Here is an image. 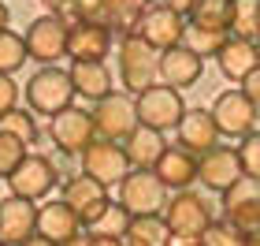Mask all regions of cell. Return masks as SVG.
<instances>
[{"label": "cell", "instance_id": "obj_39", "mask_svg": "<svg viewBox=\"0 0 260 246\" xmlns=\"http://www.w3.org/2000/svg\"><path fill=\"white\" fill-rule=\"evenodd\" d=\"M160 4H164V8H171V11H175V15H182V19H190V15H193V11H197V4H201V0H160Z\"/></svg>", "mask_w": 260, "mask_h": 246}, {"label": "cell", "instance_id": "obj_32", "mask_svg": "<svg viewBox=\"0 0 260 246\" xmlns=\"http://www.w3.org/2000/svg\"><path fill=\"white\" fill-rule=\"evenodd\" d=\"M145 0H108V26H138Z\"/></svg>", "mask_w": 260, "mask_h": 246}, {"label": "cell", "instance_id": "obj_2", "mask_svg": "<svg viewBox=\"0 0 260 246\" xmlns=\"http://www.w3.org/2000/svg\"><path fill=\"white\" fill-rule=\"evenodd\" d=\"M26 104L34 116H60L75 104V82H71V71L63 67H41L38 75L26 82Z\"/></svg>", "mask_w": 260, "mask_h": 246}, {"label": "cell", "instance_id": "obj_37", "mask_svg": "<svg viewBox=\"0 0 260 246\" xmlns=\"http://www.w3.org/2000/svg\"><path fill=\"white\" fill-rule=\"evenodd\" d=\"M15 108H19V86L11 75H0V116H8Z\"/></svg>", "mask_w": 260, "mask_h": 246}, {"label": "cell", "instance_id": "obj_41", "mask_svg": "<svg viewBox=\"0 0 260 246\" xmlns=\"http://www.w3.org/2000/svg\"><path fill=\"white\" fill-rule=\"evenodd\" d=\"M63 246H89V231H82V235H75V239L63 242Z\"/></svg>", "mask_w": 260, "mask_h": 246}, {"label": "cell", "instance_id": "obj_8", "mask_svg": "<svg viewBox=\"0 0 260 246\" xmlns=\"http://www.w3.org/2000/svg\"><path fill=\"white\" fill-rule=\"evenodd\" d=\"M130 34H138L141 41H149L156 52H168V49H179V45L186 41L190 26H186V19H182V15H175L171 8L152 4V8H145V11H141L138 26L130 30Z\"/></svg>", "mask_w": 260, "mask_h": 246}, {"label": "cell", "instance_id": "obj_12", "mask_svg": "<svg viewBox=\"0 0 260 246\" xmlns=\"http://www.w3.org/2000/svg\"><path fill=\"white\" fill-rule=\"evenodd\" d=\"M49 134H52L56 149H60V153H71V157H75V153L82 157L93 142H97L93 116L86 108H75V104H71L67 112H60V116H52V120H49Z\"/></svg>", "mask_w": 260, "mask_h": 246}, {"label": "cell", "instance_id": "obj_40", "mask_svg": "<svg viewBox=\"0 0 260 246\" xmlns=\"http://www.w3.org/2000/svg\"><path fill=\"white\" fill-rule=\"evenodd\" d=\"M89 246H126L123 239H108V235H89Z\"/></svg>", "mask_w": 260, "mask_h": 246}, {"label": "cell", "instance_id": "obj_19", "mask_svg": "<svg viewBox=\"0 0 260 246\" xmlns=\"http://www.w3.org/2000/svg\"><path fill=\"white\" fill-rule=\"evenodd\" d=\"M201 71H205V56H197L190 45H179V49H168L160 52V82L171 90H186L201 82Z\"/></svg>", "mask_w": 260, "mask_h": 246}, {"label": "cell", "instance_id": "obj_20", "mask_svg": "<svg viewBox=\"0 0 260 246\" xmlns=\"http://www.w3.org/2000/svg\"><path fill=\"white\" fill-rule=\"evenodd\" d=\"M152 172H156V179L168 186L171 194L190 190V186L197 183V157L186 153L182 146H168V153L160 157V164H156Z\"/></svg>", "mask_w": 260, "mask_h": 246}, {"label": "cell", "instance_id": "obj_35", "mask_svg": "<svg viewBox=\"0 0 260 246\" xmlns=\"http://www.w3.org/2000/svg\"><path fill=\"white\" fill-rule=\"evenodd\" d=\"M227 38L231 34H208V30H190V49L197 52V56H219V49L227 45Z\"/></svg>", "mask_w": 260, "mask_h": 246}, {"label": "cell", "instance_id": "obj_21", "mask_svg": "<svg viewBox=\"0 0 260 246\" xmlns=\"http://www.w3.org/2000/svg\"><path fill=\"white\" fill-rule=\"evenodd\" d=\"M216 64H219V71L223 78H231V82H242L249 78L256 67H260V52H256V41H242V38H227V45L219 49L216 56Z\"/></svg>", "mask_w": 260, "mask_h": 246}, {"label": "cell", "instance_id": "obj_27", "mask_svg": "<svg viewBox=\"0 0 260 246\" xmlns=\"http://www.w3.org/2000/svg\"><path fill=\"white\" fill-rule=\"evenodd\" d=\"M26 60H30L26 38L15 30H0V75H15Z\"/></svg>", "mask_w": 260, "mask_h": 246}, {"label": "cell", "instance_id": "obj_22", "mask_svg": "<svg viewBox=\"0 0 260 246\" xmlns=\"http://www.w3.org/2000/svg\"><path fill=\"white\" fill-rule=\"evenodd\" d=\"M123 149H126V160H130L134 172H152L160 164V157L168 153V142H164V134L152 131V127H138L123 142Z\"/></svg>", "mask_w": 260, "mask_h": 246}, {"label": "cell", "instance_id": "obj_15", "mask_svg": "<svg viewBox=\"0 0 260 246\" xmlns=\"http://www.w3.org/2000/svg\"><path fill=\"white\" fill-rule=\"evenodd\" d=\"M112 52V26L108 22H75L67 34L71 64H104Z\"/></svg>", "mask_w": 260, "mask_h": 246}, {"label": "cell", "instance_id": "obj_6", "mask_svg": "<svg viewBox=\"0 0 260 246\" xmlns=\"http://www.w3.org/2000/svg\"><path fill=\"white\" fill-rule=\"evenodd\" d=\"M171 190L156 179V172H130L119 183V202L130 216H160L164 205H168Z\"/></svg>", "mask_w": 260, "mask_h": 246}, {"label": "cell", "instance_id": "obj_5", "mask_svg": "<svg viewBox=\"0 0 260 246\" xmlns=\"http://www.w3.org/2000/svg\"><path fill=\"white\" fill-rule=\"evenodd\" d=\"M56 183H60V168H56L49 157H41V153H26V160L8 175L11 198H22V202H34V205L45 202Z\"/></svg>", "mask_w": 260, "mask_h": 246}, {"label": "cell", "instance_id": "obj_18", "mask_svg": "<svg viewBox=\"0 0 260 246\" xmlns=\"http://www.w3.org/2000/svg\"><path fill=\"white\" fill-rule=\"evenodd\" d=\"M82 231H86V228H82L78 213L63 202V198H52V202L38 205V235L41 239L63 246V242H71L75 235H82Z\"/></svg>", "mask_w": 260, "mask_h": 246}, {"label": "cell", "instance_id": "obj_29", "mask_svg": "<svg viewBox=\"0 0 260 246\" xmlns=\"http://www.w3.org/2000/svg\"><path fill=\"white\" fill-rule=\"evenodd\" d=\"M130 220H134V216H130V213H126V209H123L119 202H112V205H108V209H104V213H101V220H97V224L89 228V235L126 239V228H130Z\"/></svg>", "mask_w": 260, "mask_h": 246}, {"label": "cell", "instance_id": "obj_14", "mask_svg": "<svg viewBox=\"0 0 260 246\" xmlns=\"http://www.w3.org/2000/svg\"><path fill=\"white\" fill-rule=\"evenodd\" d=\"M197 179H201V186H208L212 194H227L234 183H242L245 172H242L238 146H216L212 153L197 157Z\"/></svg>", "mask_w": 260, "mask_h": 246}, {"label": "cell", "instance_id": "obj_16", "mask_svg": "<svg viewBox=\"0 0 260 246\" xmlns=\"http://www.w3.org/2000/svg\"><path fill=\"white\" fill-rule=\"evenodd\" d=\"M175 134H179V146L193 157L212 153V149L219 146V138H223L216 120H212V108H186L182 123L175 127Z\"/></svg>", "mask_w": 260, "mask_h": 246}, {"label": "cell", "instance_id": "obj_3", "mask_svg": "<svg viewBox=\"0 0 260 246\" xmlns=\"http://www.w3.org/2000/svg\"><path fill=\"white\" fill-rule=\"evenodd\" d=\"M134 108H138V123L141 127H152V131H171V127L182 123L186 116V104H182V93L156 82V86H149L145 93H138L134 97Z\"/></svg>", "mask_w": 260, "mask_h": 246}, {"label": "cell", "instance_id": "obj_24", "mask_svg": "<svg viewBox=\"0 0 260 246\" xmlns=\"http://www.w3.org/2000/svg\"><path fill=\"white\" fill-rule=\"evenodd\" d=\"M171 228L164 216H134L126 228V246H171Z\"/></svg>", "mask_w": 260, "mask_h": 246}, {"label": "cell", "instance_id": "obj_46", "mask_svg": "<svg viewBox=\"0 0 260 246\" xmlns=\"http://www.w3.org/2000/svg\"><path fill=\"white\" fill-rule=\"evenodd\" d=\"M256 52H260V41H256Z\"/></svg>", "mask_w": 260, "mask_h": 246}, {"label": "cell", "instance_id": "obj_44", "mask_svg": "<svg viewBox=\"0 0 260 246\" xmlns=\"http://www.w3.org/2000/svg\"><path fill=\"white\" fill-rule=\"evenodd\" d=\"M171 246H201V239H171Z\"/></svg>", "mask_w": 260, "mask_h": 246}, {"label": "cell", "instance_id": "obj_25", "mask_svg": "<svg viewBox=\"0 0 260 246\" xmlns=\"http://www.w3.org/2000/svg\"><path fill=\"white\" fill-rule=\"evenodd\" d=\"M190 30L208 34H231V0H201L190 15Z\"/></svg>", "mask_w": 260, "mask_h": 246}, {"label": "cell", "instance_id": "obj_45", "mask_svg": "<svg viewBox=\"0 0 260 246\" xmlns=\"http://www.w3.org/2000/svg\"><path fill=\"white\" fill-rule=\"evenodd\" d=\"M245 246H260V239H245Z\"/></svg>", "mask_w": 260, "mask_h": 246}, {"label": "cell", "instance_id": "obj_47", "mask_svg": "<svg viewBox=\"0 0 260 246\" xmlns=\"http://www.w3.org/2000/svg\"><path fill=\"white\" fill-rule=\"evenodd\" d=\"M256 123H260V120H256Z\"/></svg>", "mask_w": 260, "mask_h": 246}, {"label": "cell", "instance_id": "obj_11", "mask_svg": "<svg viewBox=\"0 0 260 246\" xmlns=\"http://www.w3.org/2000/svg\"><path fill=\"white\" fill-rule=\"evenodd\" d=\"M212 120H216L223 138H245V134H253L260 112L242 90H223L219 97L212 101Z\"/></svg>", "mask_w": 260, "mask_h": 246}, {"label": "cell", "instance_id": "obj_9", "mask_svg": "<svg viewBox=\"0 0 260 246\" xmlns=\"http://www.w3.org/2000/svg\"><path fill=\"white\" fill-rule=\"evenodd\" d=\"M67 34L71 26L60 19V15H41V19H34L30 26H26V52H30V60H38L41 67H56V60L60 56H67Z\"/></svg>", "mask_w": 260, "mask_h": 246}, {"label": "cell", "instance_id": "obj_36", "mask_svg": "<svg viewBox=\"0 0 260 246\" xmlns=\"http://www.w3.org/2000/svg\"><path fill=\"white\" fill-rule=\"evenodd\" d=\"M245 202H260V183L256 179H242L223 194V209H234V205H245Z\"/></svg>", "mask_w": 260, "mask_h": 246}, {"label": "cell", "instance_id": "obj_43", "mask_svg": "<svg viewBox=\"0 0 260 246\" xmlns=\"http://www.w3.org/2000/svg\"><path fill=\"white\" fill-rule=\"evenodd\" d=\"M0 30H8V4L0 0Z\"/></svg>", "mask_w": 260, "mask_h": 246}, {"label": "cell", "instance_id": "obj_42", "mask_svg": "<svg viewBox=\"0 0 260 246\" xmlns=\"http://www.w3.org/2000/svg\"><path fill=\"white\" fill-rule=\"evenodd\" d=\"M22 246H56V242H49V239H41V235H34V239H26Z\"/></svg>", "mask_w": 260, "mask_h": 246}, {"label": "cell", "instance_id": "obj_31", "mask_svg": "<svg viewBox=\"0 0 260 246\" xmlns=\"http://www.w3.org/2000/svg\"><path fill=\"white\" fill-rule=\"evenodd\" d=\"M201 246H245V235L231 224L227 216H219V220H212V224L205 228Z\"/></svg>", "mask_w": 260, "mask_h": 246}, {"label": "cell", "instance_id": "obj_7", "mask_svg": "<svg viewBox=\"0 0 260 246\" xmlns=\"http://www.w3.org/2000/svg\"><path fill=\"white\" fill-rule=\"evenodd\" d=\"M89 116H93V127H97V138H104V142H126L141 127L130 93H112V97L97 101Z\"/></svg>", "mask_w": 260, "mask_h": 246}, {"label": "cell", "instance_id": "obj_30", "mask_svg": "<svg viewBox=\"0 0 260 246\" xmlns=\"http://www.w3.org/2000/svg\"><path fill=\"white\" fill-rule=\"evenodd\" d=\"M223 216H227L245 239H260V202H245V205L223 209Z\"/></svg>", "mask_w": 260, "mask_h": 246}, {"label": "cell", "instance_id": "obj_38", "mask_svg": "<svg viewBox=\"0 0 260 246\" xmlns=\"http://www.w3.org/2000/svg\"><path fill=\"white\" fill-rule=\"evenodd\" d=\"M238 90H242V93H245V97H249V101L256 104V112H260V67H256V71H253L249 78H245V82H242V86H238Z\"/></svg>", "mask_w": 260, "mask_h": 246}, {"label": "cell", "instance_id": "obj_23", "mask_svg": "<svg viewBox=\"0 0 260 246\" xmlns=\"http://www.w3.org/2000/svg\"><path fill=\"white\" fill-rule=\"evenodd\" d=\"M71 82H75V93L78 97H89L93 104L104 101V97H112V71H108V64H71Z\"/></svg>", "mask_w": 260, "mask_h": 246}, {"label": "cell", "instance_id": "obj_34", "mask_svg": "<svg viewBox=\"0 0 260 246\" xmlns=\"http://www.w3.org/2000/svg\"><path fill=\"white\" fill-rule=\"evenodd\" d=\"M238 157H242V172H245V179H256V183H260V131H253V134H245V138H242Z\"/></svg>", "mask_w": 260, "mask_h": 246}, {"label": "cell", "instance_id": "obj_33", "mask_svg": "<svg viewBox=\"0 0 260 246\" xmlns=\"http://www.w3.org/2000/svg\"><path fill=\"white\" fill-rule=\"evenodd\" d=\"M22 160H26V146H22L19 138H11V134L0 131V179H8Z\"/></svg>", "mask_w": 260, "mask_h": 246}, {"label": "cell", "instance_id": "obj_1", "mask_svg": "<svg viewBox=\"0 0 260 246\" xmlns=\"http://www.w3.org/2000/svg\"><path fill=\"white\" fill-rule=\"evenodd\" d=\"M160 78V52L149 41H141L138 34H126L119 41V82L126 93H145L149 86H156Z\"/></svg>", "mask_w": 260, "mask_h": 246}, {"label": "cell", "instance_id": "obj_13", "mask_svg": "<svg viewBox=\"0 0 260 246\" xmlns=\"http://www.w3.org/2000/svg\"><path fill=\"white\" fill-rule=\"evenodd\" d=\"M82 172H86L89 179H97L101 186H119L134 168H130V160H126L123 142H104V138H97V142L82 153Z\"/></svg>", "mask_w": 260, "mask_h": 246}, {"label": "cell", "instance_id": "obj_26", "mask_svg": "<svg viewBox=\"0 0 260 246\" xmlns=\"http://www.w3.org/2000/svg\"><path fill=\"white\" fill-rule=\"evenodd\" d=\"M231 38L260 41V0H231Z\"/></svg>", "mask_w": 260, "mask_h": 246}, {"label": "cell", "instance_id": "obj_4", "mask_svg": "<svg viewBox=\"0 0 260 246\" xmlns=\"http://www.w3.org/2000/svg\"><path fill=\"white\" fill-rule=\"evenodd\" d=\"M160 216L168 220V228H171L175 239H201V235H205V228L216 220V216H212V209H208V202L197 190L171 194Z\"/></svg>", "mask_w": 260, "mask_h": 246}, {"label": "cell", "instance_id": "obj_28", "mask_svg": "<svg viewBox=\"0 0 260 246\" xmlns=\"http://www.w3.org/2000/svg\"><path fill=\"white\" fill-rule=\"evenodd\" d=\"M0 131L11 134V138H19L22 146H34V142H38V116H34L30 108H15V112L0 116Z\"/></svg>", "mask_w": 260, "mask_h": 246}, {"label": "cell", "instance_id": "obj_10", "mask_svg": "<svg viewBox=\"0 0 260 246\" xmlns=\"http://www.w3.org/2000/svg\"><path fill=\"white\" fill-rule=\"evenodd\" d=\"M63 202L78 213V220H82V228H93L101 220V213L112 205V198H108V186H101L97 179H89L86 172H75V175H67L63 179Z\"/></svg>", "mask_w": 260, "mask_h": 246}, {"label": "cell", "instance_id": "obj_17", "mask_svg": "<svg viewBox=\"0 0 260 246\" xmlns=\"http://www.w3.org/2000/svg\"><path fill=\"white\" fill-rule=\"evenodd\" d=\"M34 235H38V205L8 194L0 202V246H22Z\"/></svg>", "mask_w": 260, "mask_h": 246}]
</instances>
